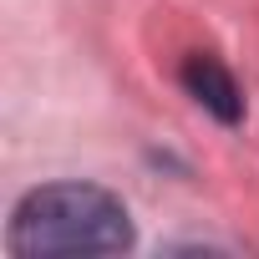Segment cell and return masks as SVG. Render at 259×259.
<instances>
[{
  "label": "cell",
  "instance_id": "1",
  "mask_svg": "<svg viewBox=\"0 0 259 259\" xmlns=\"http://www.w3.org/2000/svg\"><path fill=\"white\" fill-rule=\"evenodd\" d=\"M133 244L127 203L97 183H46L31 188L11 213L16 259H61V254H117Z\"/></svg>",
  "mask_w": 259,
  "mask_h": 259
},
{
  "label": "cell",
  "instance_id": "2",
  "mask_svg": "<svg viewBox=\"0 0 259 259\" xmlns=\"http://www.w3.org/2000/svg\"><path fill=\"white\" fill-rule=\"evenodd\" d=\"M178 81H183V92H188V97H193L203 112H213L224 127L244 122V92H239L234 71H229L219 56H208V51H193V56H183V66H178Z\"/></svg>",
  "mask_w": 259,
  "mask_h": 259
}]
</instances>
